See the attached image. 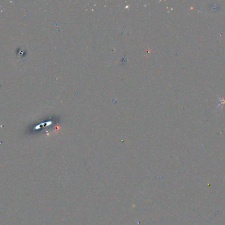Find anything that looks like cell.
Returning a JSON list of instances; mask_svg holds the SVG:
<instances>
[{
  "mask_svg": "<svg viewBox=\"0 0 225 225\" xmlns=\"http://www.w3.org/2000/svg\"><path fill=\"white\" fill-rule=\"evenodd\" d=\"M218 98L219 99V104L218 106H217L216 107V109L217 108H218V107H220V106H221V109H223V106L225 105V99L223 97V98H220L219 97H218Z\"/></svg>",
  "mask_w": 225,
  "mask_h": 225,
  "instance_id": "obj_1",
  "label": "cell"
}]
</instances>
